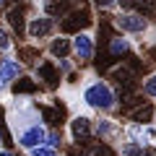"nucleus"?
I'll return each instance as SVG.
<instances>
[{
  "label": "nucleus",
  "mask_w": 156,
  "mask_h": 156,
  "mask_svg": "<svg viewBox=\"0 0 156 156\" xmlns=\"http://www.w3.org/2000/svg\"><path fill=\"white\" fill-rule=\"evenodd\" d=\"M115 23H117V29H122L128 34H143L148 29V21L143 18V13H120L115 18Z\"/></svg>",
  "instance_id": "7ed1b4c3"
},
{
  "label": "nucleus",
  "mask_w": 156,
  "mask_h": 156,
  "mask_svg": "<svg viewBox=\"0 0 156 156\" xmlns=\"http://www.w3.org/2000/svg\"><path fill=\"white\" fill-rule=\"evenodd\" d=\"M11 86H13V83H11V81H8L5 76H0V96H5V94H8V89H11Z\"/></svg>",
  "instance_id": "5701e85b"
},
{
  "label": "nucleus",
  "mask_w": 156,
  "mask_h": 156,
  "mask_svg": "<svg viewBox=\"0 0 156 156\" xmlns=\"http://www.w3.org/2000/svg\"><path fill=\"white\" fill-rule=\"evenodd\" d=\"M37 78L47 86V89H55V86L60 83L62 76H60V70L55 68L52 60H42V62H37ZM39 81H37V83H39Z\"/></svg>",
  "instance_id": "39448f33"
},
{
  "label": "nucleus",
  "mask_w": 156,
  "mask_h": 156,
  "mask_svg": "<svg viewBox=\"0 0 156 156\" xmlns=\"http://www.w3.org/2000/svg\"><path fill=\"white\" fill-rule=\"evenodd\" d=\"M81 101H83L89 109L96 112H112L117 107V96L112 91V86L107 81H99V78H89L81 89Z\"/></svg>",
  "instance_id": "f257e3e1"
},
{
  "label": "nucleus",
  "mask_w": 156,
  "mask_h": 156,
  "mask_svg": "<svg viewBox=\"0 0 156 156\" xmlns=\"http://www.w3.org/2000/svg\"><path fill=\"white\" fill-rule=\"evenodd\" d=\"M122 156H146V146L138 140H128L122 143Z\"/></svg>",
  "instance_id": "2eb2a0df"
},
{
  "label": "nucleus",
  "mask_w": 156,
  "mask_h": 156,
  "mask_svg": "<svg viewBox=\"0 0 156 156\" xmlns=\"http://www.w3.org/2000/svg\"><path fill=\"white\" fill-rule=\"evenodd\" d=\"M0 146H3V133H0Z\"/></svg>",
  "instance_id": "bb28decb"
},
{
  "label": "nucleus",
  "mask_w": 156,
  "mask_h": 156,
  "mask_svg": "<svg viewBox=\"0 0 156 156\" xmlns=\"http://www.w3.org/2000/svg\"><path fill=\"white\" fill-rule=\"evenodd\" d=\"M26 154L29 156H60V148H52V146H47V143H39V146H34V148H29Z\"/></svg>",
  "instance_id": "dca6fc26"
},
{
  "label": "nucleus",
  "mask_w": 156,
  "mask_h": 156,
  "mask_svg": "<svg viewBox=\"0 0 156 156\" xmlns=\"http://www.w3.org/2000/svg\"><path fill=\"white\" fill-rule=\"evenodd\" d=\"M47 146H52V148H60L62 146V133H60V128H47V140H44Z\"/></svg>",
  "instance_id": "f3484780"
},
{
  "label": "nucleus",
  "mask_w": 156,
  "mask_h": 156,
  "mask_svg": "<svg viewBox=\"0 0 156 156\" xmlns=\"http://www.w3.org/2000/svg\"><path fill=\"white\" fill-rule=\"evenodd\" d=\"M81 156H107V154H104V148H101V146H89V148L81 151Z\"/></svg>",
  "instance_id": "4be33fe9"
},
{
  "label": "nucleus",
  "mask_w": 156,
  "mask_h": 156,
  "mask_svg": "<svg viewBox=\"0 0 156 156\" xmlns=\"http://www.w3.org/2000/svg\"><path fill=\"white\" fill-rule=\"evenodd\" d=\"M109 52H112L115 57L128 55V52H130V42H128V39H122V37H112V39H109Z\"/></svg>",
  "instance_id": "4468645a"
},
{
  "label": "nucleus",
  "mask_w": 156,
  "mask_h": 156,
  "mask_svg": "<svg viewBox=\"0 0 156 156\" xmlns=\"http://www.w3.org/2000/svg\"><path fill=\"white\" fill-rule=\"evenodd\" d=\"M135 5H138L143 13H154L156 11V0H135Z\"/></svg>",
  "instance_id": "412c9836"
},
{
  "label": "nucleus",
  "mask_w": 156,
  "mask_h": 156,
  "mask_svg": "<svg viewBox=\"0 0 156 156\" xmlns=\"http://www.w3.org/2000/svg\"><path fill=\"white\" fill-rule=\"evenodd\" d=\"M91 130H94L99 138H107V140H112V138H117L120 135V125L115 122V120H96V122H91Z\"/></svg>",
  "instance_id": "6e6552de"
},
{
  "label": "nucleus",
  "mask_w": 156,
  "mask_h": 156,
  "mask_svg": "<svg viewBox=\"0 0 156 156\" xmlns=\"http://www.w3.org/2000/svg\"><path fill=\"white\" fill-rule=\"evenodd\" d=\"M70 52H76V57L81 62H89L94 57V39H91V34L78 31L73 37V42H70Z\"/></svg>",
  "instance_id": "20e7f679"
},
{
  "label": "nucleus",
  "mask_w": 156,
  "mask_h": 156,
  "mask_svg": "<svg viewBox=\"0 0 156 156\" xmlns=\"http://www.w3.org/2000/svg\"><path fill=\"white\" fill-rule=\"evenodd\" d=\"M0 156H21L18 151H11V148H5V146H0Z\"/></svg>",
  "instance_id": "b1692460"
},
{
  "label": "nucleus",
  "mask_w": 156,
  "mask_h": 156,
  "mask_svg": "<svg viewBox=\"0 0 156 156\" xmlns=\"http://www.w3.org/2000/svg\"><path fill=\"white\" fill-rule=\"evenodd\" d=\"M91 135H94V130H91V120L86 115H76L70 120V138L73 140H89Z\"/></svg>",
  "instance_id": "423d86ee"
},
{
  "label": "nucleus",
  "mask_w": 156,
  "mask_h": 156,
  "mask_svg": "<svg viewBox=\"0 0 156 156\" xmlns=\"http://www.w3.org/2000/svg\"><path fill=\"white\" fill-rule=\"evenodd\" d=\"M55 31V18L52 16H47V13H42V16H34L31 21L26 23V34H29V39H47L50 34Z\"/></svg>",
  "instance_id": "f03ea898"
},
{
  "label": "nucleus",
  "mask_w": 156,
  "mask_h": 156,
  "mask_svg": "<svg viewBox=\"0 0 156 156\" xmlns=\"http://www.w3.org/2000/svg\"><path fill=\"white\" fill-rule=\"evenodd\" d=\"M3 5H5V0H0V8H3Z\"/></svg>",
  "instance_id": "a878e982"
},
{
  "label": "nucleus",
  "mask_w": 156,
  "mask_h": 156,
  "mask_svg": "<svg viewBox=\"0 0 156 156\" xmlns=\"http://www.w3.org/2000/svg\"><path fill=\"white\" fill-rule=\"evenodd\" d=\"M130 120H133V122H138V125L151 122V120H154V107H151V104H146V101H140V104H138V109H133V112H130Z\"/></svg>",
  "instance_id": "9b49d317"
},
{
  "label": "nucleus",
  "mask_w": 156,
  "mask_h": 156,
  "mask_svg": "<svg viewBox=\"0 0 156 156\" xmlns=\"http://www.w3.org/2000/svg\"><path fill=\"white\" fill-rule=\"evenodd\" d=\"M89 23H91L89 11H73L70 16H68L65 21L60 23V29H62V31H68V34H70V31H76V34H78L81 29H86V26H89Z\"/></svg>",
  "instance_id": "0eeeda50"
},
{
  "label": "nucleus",
  "mask_w": 156,
  "mask_h": 156,
  "mask_svg": "<svg viewBox=\"0 0 156 156\" xmlns=\"http://www.w3.org/2000/svg\"><path fill=\"white\" fill-rule=\"evenodd\" d=\"M23 8L21 5H13V8H8V13H5V21H8V26L13 29V31H18V34H23L26 31V21H23Z\"/></svg>",
  "instance_id": "9d476101"
},
{
  "label": "nucleus",
  "mask_w": 156,
  "mask_h": 156,
  "mask_svg": "<svg viewBox=\"0 0 156 156\" xmlns=\"http://www.w3.org/2000/svg\"><path fill=\"white\" fill-rule=\"evenodd\" d=\"M143 91H146V96L156 99V73H151V76L143 81Z\"/></svg>",
  "instance_id": "aec40b11"
},
{
  "label": "nucleus",
  "mask_w": 156,
  "mask_h": 156,
  "mask_svg": "<svg viewBox=\"0 0 156 156\" xmlns=\"http://www.w3.org/2000/svg\"><path fill=\"white\" fill-rule=\"evenodd\" d=\"M13 50V39H11V34L5 31V29H0V55H5V52H11Z\"/></svg>",
  "instance_id": "6ab92c4d"
},
{
  "label": "nucleus",
  "mask_w": 156,
  "mask_h": 156,
  "mask_svg": "<svg viewBox=\"0 0 156 156\" xmlns=\"http://www.w3.org/2000/svg\"><path fill=\"white\" fill-rule=\"evenodd\" d=\"M154 117H156V109H154Z\"/></svg>",
  "instance_id": "cd10ccee"
},
{
  "label": "nucleus",
  "mask_w": 156,
  "mask_h": 156,
  "mask_svg": "<svg viewBox=\"0 0 156 156\" xmlns=\"http://www.w3.org/2000/svg\"><path fill=\"white\" fill-rule=\"evenodd\" d=\"M94 3H96V5H99V8H109L112 3H115V0H94Z\"/></svg>",
  "instance_id": "393cba45"
},
{
  "label": "nucleus",
  "mask_w": 156,
  "mask_h": 156,
  "mask_svg": "<svg viewBox=\"0 0 156 156\" xmlns=\"http://www.w3.org/2000/svg\"><path fill=\"white\" fill-rule=\"evenodd\" d=\"M21 73H23V62L18 60V57H3V60H0V76H5L11 83L21 76Z\"/></svg>",
  "instance_id": "1a4fd4ad"
},
{
  "label": "nucleus",
  "mask_w": 156,
  "mask_h": 156,
  "mask_svg": "<svg viewBox=\"0 0 156 156\" xmlns=\"http://www.w3.org/2000/svg\"><path fill=\"white\" fill-rule=\"evenodd\" d=\"M42 5H44V13L52 16V18L65 16V13H68V3H65V0H42Z\"/></svg>",
  "instance_id": "f8f14e48"
},
{
  "label": "nucleus",
  "mask_w": 156,
  "mask_h": 156,
  "mask_svg": "<svg viewBox=\"0 0 156 156\" xmlns=\"http://www.w3.org/2000/svg\"><path fill=\"white\" fill-rule=\"evenodd\" d=\"M68 52H70V42H68L65 37H57V39H52V44H50V55H55V57H68Z\"/></svg>",
  "instance_id": "ddd939ff"
},
{
  "label": "nucleus",
  "mask_w": 156,
  "mask_h": 156,
  "mask_svg": "<svg viewBox=\"0 0 156 156\" xmlns=\"http://www.w3.org/2000/svg\"><path fill=\"white\" fill-rule=\"evenodd\" d=\"M18 60L21 62H37L39 60V50H34V47H21V50H18Z\"/></svg>",
  "instance_id": "a211bd4d"
}]
</instances>
